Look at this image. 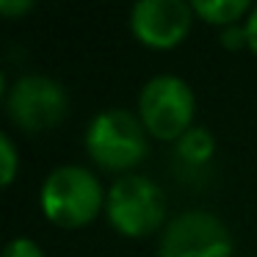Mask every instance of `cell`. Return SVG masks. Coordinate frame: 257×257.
<instances>
[{
  "mask_svg": "<svg viewBox=\"0 0 257 257\" xmlns=\"http://www.w3.org/2000/svg\"><path fill=\"white\" fill-rule=\"evenodd\" d=\"M105 194L100 180L78 163L56 166L39 191V207L50 224L61 229H78L91 224L105 210Z\"/></svg>",
  "mask_w": 257,
  "mask_h": 257,
  "instance_id": "obj_1",
  "label": "cell"
},
{
  "mask_svg": "<svg viewBox=\"0 0 257 257\" xmlns=\"http://www.w3.org/2000/svg\"><path fill=\"white\" fill-rule=\"evenodd\" d=\"M86 152L105 172H130L150 152V133L139 113L127 108H105L86 127Z\"/></svg>",
  "mask_w": 257,
  "mask_h": 257,
  "instance_id": "obj_2",
  "label": "cell"
},
{
  "mask_svg": "<svg viewBox=\"0 0 257 257\" xmlns=\"http://www.w3.org/2000/svg\"><path fill=\"white\" fill-rule=\"evenodd\" d=\"M105 218L127 238H147L166 221V196L144 174H122L105 194Z\"/></svg>",
  "mask_w": 257,
  "mask_h": 257,
  "instance_id": "obj_3",
  "label": "cell"
},
{
  "mask_svg": "<svg viewBox=\"0 0 257 257\" xmlns=\"http://www.w3.org/2000/svg\"><path fill=\"white\" fill-rule=\"evenodd\" d=\"M194 89L177 75H155L139 91V119L158 141H177L194 127Z\"/></svg>",
  "mask_w": 257,
  "mask_h": 257,
  "instance_id": "obj_4",
  "label": "cell"
},
{
  "mask_svg": "<svg viewBox=\"0 0 257 257\" xmlns=\"http://www.w3.org/2000/svg\"><path fill=\"white\" fill-rule=\"evenodd\" d=\"M67 111V89L50 75H23L12 83V89H6V113L25 133L58 127Z\"/></svg>",
  "mask_w": 257,
  "mask_h": 257,
  "instance_id": "obj_5",
  "label": "cell"
},
{
  "mask_svg": "<svg viewBox=\"0 0 257 257\" xmlns=\"http://www.w3.org/2000/svg\"><path fill=\"white\" fill-rule=\"evenodd\" d=\"M155 257H232V235L216 213L185 210L163 227Z\"/></svg>",
  "mask_w": 257,
  "mask_h": 257,
  "instance_id": "obj_6",
  "label": "cell"
},
{
  "mask_svg": "<svg viewBox=\"0 0 257 257\" xmlns=\"http://www.w3.org/2000/svg\"><path fill=\"white\" fill-rule=\"evenodd\" d=\"M194 17L185 0H139L130 9V31L144 47L172 50L188 36Z\"/></svg>",
  "mask_w": 257,
  "mask_h": 257,
  "instance_id": "obj_7",
  "label": "cell"
},
{
  "mask_svg": "<svg viewBox=\"0 0 257 257\" xmlns=\"http://www.w3.org/2000/svg\"><path fill=\"white\" fill-rule=\"evenodd\" d=\"M191 6L199 20H205L207 25H221V28L235 25L243 14L249 17L251 12L249 0H194Z\"/></svg>",
  "mask_w": 257,
  "mask_h": 257,
  "instance_id": "obj_8",
  "label": "cell"
},
{
  "mask_svg": "<svg viewBox=\"0 0 257 257\" xmlns=\"http://www.w3.org/2000/svg\"><path fill=\"white\" fill-rule=\"evenodd\" d=\"M174 144H177V155L183 158L185 163H191V166L207 163L213 158V152H216V139H213V133L207 127H202V124H194L191 130H185Z\"/></svg>",
  "mask_w": 257,
  "mask_h": 257,
  "instance_id": "obj_9",
  "label": "cell"
},
{
  "mask_svg": "<svg viewBox=\"0 0 257 257\" xmlns=\"http://www.w3.org/2000/svg\"><path fill=\"white\" fill-rule=\"evenodd\" d=\"M0 161H3V177H0V183L12 185L14 177H17V147H14L9 133L0 136Z\"/></svg>",
  "mask_w": 257,
  "mask_h": 257,
  "instance_id": "obj_10",
  "label": "cell"
},
{
  "mask_svg": "<svg viewBox=\"0 0 257 257\" xmlns=\"http://www.w3.org/2000/svg\"><path fill=\"white\" fill-rule=\"evenodd\" d=\"M3 257H45V249L34 238L17 235V238H12L3 246Z\"/></svg>",
  "mask_w": 257,
  "mask_h": 257,
  "instance_id": "obj_11",
  "label": "cell"
},
{
  "mask_svg": "<svg viewBox=\"0 0 257 257\" xmlns=\"http://www.w3.org/2000/svg\"><path fill=\"white\" fill-rule=\"evenodd\" d=\"M31 9H34V0H0V14H3V17L28 14Z\"/></svg>",
  "mask_w": 257,
  "mask_h": 257,
  "instance_id": "obj_12",
  "label": "cell"
},
{
  "mask_svg": "<svg viewBox=\"0 0 257 257\" xmlns=\"http://www.w3.org/2000/svg\"><path fill=\"white\" fill-rule=\"evenodd\" d=\"M243 34H246V47L257 56V6H251L249 17L243 23Z\"/></svg>",
  "mask_w": 257,
  "mask_h": 257,
  "instance_id": "obj_13",
  "label": "cell"
}]
</instances>
